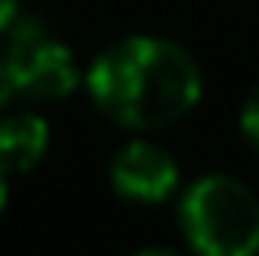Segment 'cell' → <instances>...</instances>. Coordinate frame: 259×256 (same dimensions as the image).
Returning <instances> with one entry per match:
<instances>
[{
	"mask_svg": "<svg viewBox=\"0 0 259 256\" xmlns=\"http://www.w3.org/2000/svg\"><path fill=\"white\" fill-rule=\"evenodd\" d=\"M94 105L124 128H165L195 109L199 64L177 42L136 34L102 49L87 72Z\"/></svg>",
	"mask_w": 259,
	"mask_h": 256,
	"instance_id": "obj_1",
	"label": "cell"
},
{
	"mask_svg": "<svg viewBox=\"0 0 259 256\" xmlns=\"http://www.w3.org/2000/svg\"><path fill=\"white\" fill-rule=\"evenodd\" d=\"M181 230L195 256H259V200L237 177H203L181 200Z\"/></svg>",
	"mask_w": 259,
	"mask_h": 256,
	"instance_id": "obj_2",
	"label": "cell"
},
{
	"mask_svg": "<svg viewBox=\"0 0 259 256\" xmlns=\"http://www.w3.org/2000/svg\"><path fill=\"white\" fill-rule=\"evenodd\" d=\"M0 60H4L12 94L19 98L57 102L79 87V64L71 49L34 15H23L8 26V49Z\"/></svg>",
	"mask_w": 259,
	"mask_h": 256,
	"instance_id": "obj_3",
	"label": "cell"
},
{
	"mask_svg": "<svg viewBox=\"0 0 259 256\" xmlns=\"http://www.w3.org/2000/svg\"><path fill=\"white\" fill-rule=\"evenodd\" d=\"M113 189L132 204H162L177 192L181 170L177 158L165 147L150 143V139H132L128 147H120L113 158Z\"/></svg>",
	"mask_w": 259,
	"mask_h": 256,
	"instance_id": "obj_4",
	"label": "cell"
},
{
	"mask_svg": "<svg viewBox=\"0 0 259 256\" xmlns=\"http://www.w3.org/2000/svg\"><path fill=\"white\" fill-rule=\"evenodd\" d=\"M49 151V125L38 113L0 117V173H30Z\"/></svg>",
	"mask_w": 259,
	"mask_h": 256,
	"instance_id": "obj_5",
	"label": "cell"
},
{
	"mask_svg": "<svg viewBox=\"0 0 259 256\" xmlns=\"http://www.w3.org/2000/svg\"><path fill=\"white\" fill-rule=\"evenodd\" d=\"M240 132H244L248 147L259 155V83L252 87V94H248V102H244V113H240Z\"/></svg>",
	"mask_w": 259,
	"mask_h": 256,
	"instance_id": "obj_6",
	"label": "cell"
},
{
	"mask_svg": "<svg viewBox=\"0 0 259 256\" xmlns=\"http://www.w3.org/2000/svg\"><path fill=\"white\" fill-rule=\"evenodd\" d=\"M19 19V0H0V34Z\"/></svg>",
	"mask_w": 259,
	"mask_h": 256,
	"instance_id": "obj_7",
	"label": "cell"
},
{
	"mask_svg": "<svg viewBox=\"0 0 259 256\" xmlns=\"http://www.w3.org/2000/svg\"><path fill=\"white\" fill-rule=\"evenodd\" d=\"M12 83H8V72H4V60H0V113H4V105L12 102Z\"/></svg>",
	"mask_w": 259,
	"mask_h": 256,
	"instance_id": "obj_8",
	"label": "cell"
},
{
	"mask_svg": "<svg viewBox=\"0 0 259 256\" xmlns=\"http://www.w3.org/2000/svg\"><path fill=\"white\" fill-rule=\"evenodd\" d=\"M4 204H8V181H4V173H0V215H4Z\"/></svg>",
	"mask_w": 259,
	"mask_h": 256,
	"instance_id": "obj_9",
	"label": "cell"
},
{
	"mask_svg": "<svg viewBox=\"0 0 259 256\" xmlns=\"http://www.w3.org/2000/svg\"><path fill=\"white\" fill-rule=\"evenodd\" d=\"M136 256H177V252H169V249H147V252H136Z\"/></svg>",
	"mask_w": 259,
	"mask_h": 256,
	"instance_id": "obj_10",
	"label": "cell"
}]
</instances>
